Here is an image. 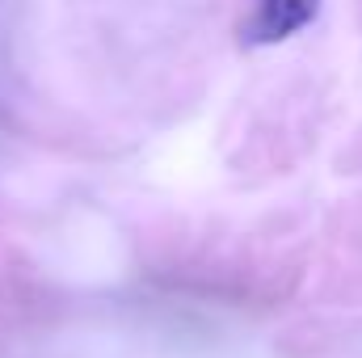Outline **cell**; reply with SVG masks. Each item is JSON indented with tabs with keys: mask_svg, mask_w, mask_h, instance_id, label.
Wrapping results in <instances>:
<instances>
[{
	"mask_svg": "<svg viewBox=\"0 0 362 358\" xmlns=\"http://www.w3.org/2000/svg\"><path fill=\"white\" fill-rule=\"evenodd\" d=\"M320 13V0H262L245 38L249 42H282L295 30H303Z\"/></svg>",
	"mask_w": 362,
	"mask_h": 358,
	"instance_id": "cell-1",
	"label": "cell"
}]
</instances>
